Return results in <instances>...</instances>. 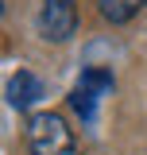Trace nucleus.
I'll use <instances>...</instances> for the list:
<instances>
[{
  "instance_id": "obj_1",
  "label": "nucleus",
  "mask_w": 147,
  "mask_h": 155,
  "mask_svg": "<svg viewBox=\"0 0 147 155\" xmlns=\"http://www.w3.org/2000/svg\"><path fill=\"white\" fill-rule=\"evenodd\" d=\"M27 151L31 155H74V132L58 113H35L27 120Z\"/></svg>"
},
{
  "instance_id": "obj_2",
  "label": "nucleus",
  "mask_w": 147,
  "mask_h": 155,
  "mask_svg": "<svg viewBox=\"0 0 147 155\" xmlns=\"http://www.w3.org/2000/svg\"><path fill=\"white\" fill-rule=\"evenodd\" d=\"M35 27L47 43H66L77 31V4L74 0H43L39 4Z\"/></svg>"
},
{
  "instance_id": "obj_3",
  "label": "nucleus",
  "mask_w": 147,
  "mask_h": 155,
  "mask_svg": "<svg viewBox=\"0 0 147 155\" xmlns=\"http://www.w3.org/2000/svg\"><path fill=\"white\" fill-rule=\"evenodd\" d=\"M39 97H43V81H39L35 74L19 70V74L8 78V105H12V109H31Z\"/></svg>"
},
{
  "instance_id": "obj_4",
  "label": "nucleus",
  "mask_w": 147,
  "mask_h": 155,
  "mask_svg": "<svg viewBox=\"0 0 147 155\" xmlns=\"http://www.w3.org/2000/svg\"><path fill=\"white\" fill-rule=\"evenodd\" d=\"M143 8H147V0H97V12L109 19V23H128Z\"/></svg>"
},
{
  "instance_id": "obj_5",
  "label": "nucleus",
  "mask_w": 147,
  "mask_h": 155,
  "mask_svg": "<svg viewBox=\"0 0 147 155\" xmlns=\"http://www.w3.org/2000/svg\"><path fill=\"white\" fill-rule=\"evenodd\" d=\"M101 97H105V93H97L93 85L77 81V85H74V93H70V109L81 116V120H93V116H97V101H101Z\"/></svg>"
}]
</instances>
